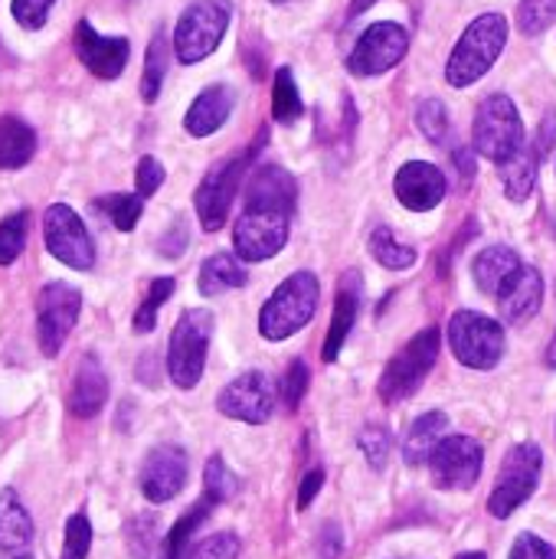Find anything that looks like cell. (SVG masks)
<instances>
[{
    "mask_svg": "<svg viewBox=\"0 0 556 559\" xmlns=\"http://www.w3.org/2000/svg\"><path fill=\"white\" fill-rule=\"evenodd\" d=\"M295 177L285 167H259L246 183V203L233 229V246L242 262H265L288 242L295 210Z\"/></svg>",
    "mask_w": 556,
    "mask_h": 559,
    "instance_id": "6da1fadb",
    "label": "cell"
},
{
    "mask_svg": "<svg viewBox=\"0 0 556 559\" xmlns=\"http://www.w3.org/2000/svg\"><path fill=\"white\" fill-rule=\"evenodd\" d=\"M508 43V20L501 13H485L478 16L459 39V46L449 56L446 66V79L456 88H465L472 82H478L501 56Z\"/></svg>",
    "mask_w": 556,
    "mask_h": 559,
    "instance_id": "7a4b0ae2",
    "label": "cell"
},
{
    "mask_svg": "<svg viewBox=\"0 0 556 559\" xmlns=\"http://www.w3.org/2000/svg\"><path fill=\"white\" fill-rule=\"evenodd\" d=\"M318 298H321V288H318V278L311 272H295L292 278H285L275 295L262 305V314H259V334L272 344L298 334L318 311Z\"/></svg>",
    "mask_w": 556,
    "mask_h": 559,
    "instance_id": "3957f363",
    "label": "cell"
},
{
    "mask_svg": "<svg viewBox=\"0 0 556 559\" xmlns=\"http://www.w3.org/2000/svg\"><path fill=\"white\" fill-rule=\"evenodd\" d=\"M524 124L508 95H488L475 115V151L498 167L524 151Z\"/></svg>",
    "mask_w": 556,
    "mask_h": 559,
    "instance_id": "277c9868",
    "label": "cell"
},
{
    "mask_svg": "<svg viewBox=\"0 0 556 559\" xmlns=\"http://www.w3.org/2000/svg\"><path fill=\"white\" fill-rule=\"evenodd\" d=\"M210 337H213V314L210 311L197 308V311L180 314V321L174 324V334H170V347H167V373H170L174 386L193 390L200 383L206 350H210Z\"/></svg>",
    "mask_w": 556,
    "mask_h": 559,
    "instance_id": "5b68a950",
    "label": "cell"
},
{
    "mask_svg": "<svg viewBox=\"0 0 556 559\" xmlns=\"http://www.w3.org/2000/svg\"><path fill=\"white\" fill-rule=\"evenodd\" d=\"M229 16H233L229 0H197V3H190L180 13L177 29H174L177 59L187 62V66L206 59L220 46V39H223V33L229 26Z\"/></svg>",
    "mask_w": 556,
    "mask_h": 559,
    "instance_id": "8992f818",
    "label": "cell"
},
{
    "mask_svg": "<svg viewBox=\"0 0 556 559\" xmlns=\"http://www.w3.org/2000/svg\"><path fill=\"white\" fill-rule=\"evenodd\" d=\"M449 347L452 354L472 367V370H492L505 357V331L501 321L478 314V311H459L449 321Z\"/></svg>",
    "mask_w": 556,
    "mask_h": 559,
    "instance_id": "52a82bcc",
    "label": "cell"
},
{
    "mask_svg": "<svg viewBox=\"0 0 556 559\" xmlns=\"http://www.w3.org/2000/svg\"><path fill=\"white\" fill-rule=\"evenodd\" d=\"M439 331L436 328H426L423 334H416L383 370V380H380V396L383 403H403L410 400L423 380L429 377V370L436 367V357H439Z\"/></svg>",
    "mask_w": 556,
    "mask_h": 559,
    "instance_id": "ba28073f",
    "label": "cell"
},
{
    "mask_svg": "<svg viewBox=\"0 0 556 559\" xmlns=\"http://www.w3.org/2000/svg\"><path fill=\"white\" fill-rule=\"evenodd\" d=\"M262 138H265V134H259V141H256L249 151H242V154L223 160L220 167H213V170L203 177V183H200V190H197V216H200V226H203L206 233L223 229V223H226V216H229V210H233V200H236V193H239V183H242V177H246V170H249V164H252V157H256Z\"/></svg>",
    "mask_w": 556,
    "mask_h": 559,
    "instance_id": "9c48e42d",
    "label": "cell"
},
{
    "mask_svg": "<svg viewBox=\"0 0 556 559\" xmlns=\"http://www.w3.org/2000/svg\"><path fill=\"white\" fill-rule=\"evenodd\" d=\"M541 468H544V455L534 442H521L508 452L501 472H498V481H495V491L488 498V511L492 518H511L534 491H537V481H541Z\"/></svg>",
    "mask_w": 556,
    "mask_h": 559,
    "instance_id": "30bf717a",
    "label": "cell"
},
{
    "mask_svg": "<svg viewBox=\"0 0 556 559\" xmlns=\"http://www.w3.org/2000/svg\"><path fill=\"white\" fill-rule=\"evenodd\" d=\"M79 308H82V295L75 285L66 282H49L39 292V305H36V337H39V350L46 357H56L69 337V331L79 321Z\"/></svg>",
    "mask_w": 556,
    "mask_h": 559,
    "instance_id": "8fae6325",
    "label": "cell"
},
{
    "mask_svg": "<svg viewBox=\"0 0 556 559\" xmlns=\"http://www.w3.org/2000/svg\"><path fill=\"white\" fill-rule=\"evenodd\" d=\"M43 233H46V249L69 269H92L95 265V246L88 239L85 223L79 219L75 210L66 203H52L43 216Z\"/></svg>",
    "mask_w": 556,
    "mask_h": 559,
    "instance_id": "7c38bea8",
    "label": "cell"
},
{
    "mask_svg": "<svg viewBox=\"0 0 556 559\" xmlns=\"http://www.w3.org/2000/svg\"><path fill=\"white\" fill-rule=\"evenodd\" d=\"M275 400H279V390L272 383L269 373L262 370H249V373H239L216 400V409L229 419H239V423H249V426H262L265 419H272L275 413Z\"/></svg>",
    "mask_w": 556,
    "mask_h": 559,
    "instance_id": "4fadbf2b",
    "label": "cell"
},
{
    "mask_svg": "<svg viewBox=\"0 0 556 559\" xmlns=\"http://www.w3.org/2000/svg\"><path fill=\"white\" fill-rule=\"evenodd\" d=\"M433 465V481L442 491H469L475 488L482 465H485V452L475 439L469 436H446L439 442V449L429 459Z\"/></svg>",
    "mask_w": 556,
    "mask_h": 559,
    "instance_id": "5bb4252c",
    "label": "cell"
},
{
    "mask_svg": "<svg viewBox=\"0 0 556 559\" xmlns=\"http://www.w3.org/2000/svg\"><path fill=\"white\" fill-rule=\"evenodd\" d=\"M410 49V33L400 23H374L370 29H364V36L357 39L347 69L354 75H380L387 69H393Z\"/></svg>",
    "mask_w": 556,
    "mask_h": 559,
    "instance_id": "9a60e30c",
    "label": "cell"
},
{
    "mask_svg": "<svg viewBox=\"0 0 556 559\" xmlns=\"http://www.w3.org/2000/svg\"><path fill=\"white\" fill-rule=\"evenodd\" d=\"M187 452L180 445H161L147 455L141 468V491L151 504L177 498L187 485Z\"/></svg>",
    "mask_w": 556,
    "mask_h": 559,
    "instance_id": "2e32d148",
    "label": "cell"
},
{
    "mask_svg": "<svg viewBox=\"0 0 556 559\" xmlns=\"http://www.w3.org/2000/svg\"><path fill=\"white\" fill-rule=\"evenodd\" d=\"M75 52L82 59V66L98 75V79H118L128 66V52L131 43L125 36H102L92 29L88 20H82L75 26Z\"/></svg>",
    "mask_w": 556,
    "mask_h": 559,
    "instance_id": "e0dca14e",
    "label": "cell"
},
{
    "mask_svg": "<svg viewBox=\"0 0 556 559\" xmlns=\"http://www.w3.org/2000/svg\"><path fill=\"white\" fill-rule=\"evenodd\" d=\"M397 200L406 206V210H433L442 203L446 197V174L436 167V164H426V160H410L397 170Z\"/></svg>",
    "mask_w": 556,
    "mask_h": 559,
    "instance_id": "ac0fdd59",
    "label": "cell"
},
{
    "mask_svg": "<svg viewBox=\"0 0 556 559\" xmlns=\"http://www.w3.org/2000/svg\"><path fill=\"white\" fill-rule=\"evenodd\" d=\"M544 305V275L531 265H524L501 292H498V308L508 324H528Z\"/></svg>",
    "mask_w": 556,
    "mask_h": 559,
    "instance_id": "d6986e66",
    "label": "cell"
},
{
    "mask_svg": "<svg viewBox=\"0 0 556 559\" xmlns=\"http://www.w3.org/2000/svg\"><path fill=\"white\" fill-rule=\"evenodd\" d=\"M360 295H364V278L360 272H347L341 278V288H338V301H334V318H331V331H328V344H324V360L334 364L354 321H357V311H360Z\"/></svg>",
    "mask_w": 556,
    "mask_h": 559,
    "instance_id": "ffe728a7",
    "label": "cell"
},
{
    "mask_svg": "<svg viewBox=\"0 0 556 559\" xmlns=\"http://www.w3.org/2000/svg\"><path fill=\"white\" fill-rule=\"evenodd\" d=\"M108 400V377L98 364V357L85 354L79 360V370H75V380H72V390H69V413L79 416V419H92Z\"/></svg>",
    "mask_w": 556,
    "mask_h": 559,
    "instance_id": "44dd1931",
    "label": "cell"
},
{
    "mask_svg": "<svg viewBox=\"0 0 556 559\" xmlns=\"http://www.w3.org/2000/svg\"><path fill=\"white\" fill-rule=\"evenodd\" d=\"M233 88L229 85H210L197 95V102L190 105L187 118H184V128L193 134V138H206L213 131H220L233 111Z\"/></svg>",
    "mask_w": 556,
    "mask_h": 559,
    "instance_id": "7402d4cb",
    "label": "cell"
},
{
    "mask_svg": "<svg viewBox=\"0 0 556 559\" xmlns=\"http://www.w3.org/2000/svg\"><path fill=\"white\" fill-rule=\"evenodd\" d=\"M521 269H524V265H521V259H518L514 249H508V246H488L485 252L475 255V262H472V278H475V285H478L485 295H498Z\"/></svg>",
    "mask_w": 556,
    "mask_h": 559,
    "instance_id": "603a6c76",
    "label": "cell"
},
{
    "mask_svg": "<svg viewBox=\"0 0 556 559\" xmlns=\"http://www.w3.org/2000/svg\"><path fill=\"white\" fill-rule=\"evenodd\" d=\"M446 432H449V416L446 413H426V416H419L410 426L406 439H403V459H406V465L419 468L423 462H429L433 452L439 449V442L446 439Z\"/></svg>",
    "mask_w": 556,
    "mask_h": 559,
    "instance_id": "cb8c5ba5",
    "label": "cell"
},
{
    "mask_svg": "<svg viewBox=\"0 0 556 559\" xmlns=\"http://www.w3.org/2000/svg\"><path fill=\"white\" fill-rule=\"evenodd\" d=\"M33 154H36V131L16 115H0V170H16L29 164Z\"/></svg>",
    "mask_w": 556,
    "mask_h": 559,
    "instance_id": "d4e9b609",
    "label": "cell"
},
{
    "mask_svg": "<svg viewBox=\"0 0 556 559\" xmlns=\"http://www.w3.org/2000/svg\"><path fill=\"white\" fill-rule=\"evenodd\" d=\"M33 540V521L20 498L7 488L0 491V550L3 554H23Z\"/></svg>",
    "mask_w": 556,
    "mask_h": 559,
    "instance_id": "484cf974",
    "label": "cell"
},
{
    "mask_svg": "<svg viewBox=\"0 0 556 559\" xmlns=\"http://www.w3.org/2000/svg\"><path fill=\"white\" fill-rule=\"evenodd\" d=\"M537 151L524 147L518 157H511L508 164H501V183H505V193L508 200L514 203H524L531 193H534V183H537Z\"/></svg>",
    "mask_w": 556,
    "mask_h": 559,
    "instance_id": "4316f807",
    "label": "cell"
},
{
    "mask_svg": "<svg viewBox=\"0 0 556 559\" xmlns=\"http://www.w3.org/2000/svg\"><path fill=\"white\" fill-rule=\"evenodd\" d=\"M242 285H246V269L226 252L210 255L200 269V292L203 295H220V292L242 288Z\"/></svg>",
    "mask_w": 556,
    "mask_h": 559,
    "instance_id": "83f0119b",
    "label": "cell"
},
{
    "mask_svg": "<svg viewBox=\"0 0 556 559\" xmlns=\"http://www.w3.org/2000/svg\"><path fill=\"white\" fill-rule=\"evenodd\" d=\"M210 508H213V501L210 498H203V501H197L177 524H174V531L167 534V540H164V547H161V559H187L190 557V540H193V534H197V527L206 521V514H210Z\"/></svg>",
    "mask_w": 556,
    "mask_h": 559,
    "instance_id": "f1b7e54d",
    "label": "cell"
},
{
    "mask_svg": "<svg viewBox=\"0 0 556 559\" xmlns=\"http://www.w3.org/2000/svg\"><path fill=\"white\" fill-rule=\"evenodd\" d=\"M95 206L111 219V226H115V229L131 233V229L138 226V219H141L144 197H138V193H108V197H102Z\"/></svg>",
    "mask_w": 556,
    "mask_h": 559,
    "instance_id": "f546056e",
    "label": "cell"
},
{
    "mask_svg": "<svg viewBox=\"0 0 556 559\" xmlns=\"http://www.w3.org/2000/svg\"><path fill=\"white\" fill-rule=\"evenodd\" d=\"M167 72V36L164 29L154 33L151 46H147V59H144V79H141V98L154 102L161 95V82Z\"/></svg>",
    "mask_w": 556,
    "mask_h": 559,
    "instance_id": "4dcf8cb0",
    "label": "cell"
},
{
    "mask_svg": "<svg viewBox=\"0 0 556 559\" xmlns=\"http://www.w3.org/2000/svg\"><path fill=\"white\" fill-rule=\"evenodd\" d=\"M272 115H275V121H282V124H292V121H298V115H301V95H298V85H295L292 69H279V72H275Z\"/></svg>",
    "mask_w": 556,
    "mask_h": 559,
    "instance_id": "1f68e13d",
    "label": "cell"
},
{
    "mask_svg": "<svg viewBox=\"0 0 556 559\" xmlns=\"http://www.w3.org/2000/svg\"><path fill=\"white\" fill-rule=\"evenodd\" d=\"M370 255L383 265V269H410L416 262V249L397 242V236L390 229H374L370 233Z\"/></svg>",
    "mask_w": 556,
    "mask_h": 559,
    "instance_id": "d6a6232c",
    "label": "cell"
},
{
    "mask_svg": "<svg viewBox=\"0 0 556 559\" xmlns=\"http://www.w3.org/2000/svg\"><path fill=\"white\" fill-rule=\"evenodd\" d=\"M26 226H29L26 210H16V213L0 219V265H13L23 255V249H26Z\"/></svg>",
    "mask_w": 556,
    "mask_h": 559,
    "instance_id": "836d02e7",
    "label": "cell"
},
{
    "mask_svg": "<svg viewBox=\"0 0 556 559\" xmlns=\"http://www.w3.org/2000/svg\"><path fill=\"white\" fill-rule=\"evenodd\" d=\"M170 295H174V278H157V282H151L144 305L134 311V331H138V334H151V331H154L157 311H161V305H164Z\"/></svg>",
    "mask_w": 556,
    "mask_h": 559,
    "instance_id": "e575fe53",
    "label": "cell"
},
{
    "mask_svg": "<svg viewBox=\"0 0 556 559\" xmlns=\"http://www.w3.org/2000/svg\"><path fill=\"white\" fill-rule=\"evenodd\" d=\"M203 485H206V498H210L213 504H223V501H229V498L239 491V478L226 468V462H223L220 455H213V459L206 462Z\"/></svg>",
    "mask_w": 556,
    "mask_h": 559,
    "instance_id": "d590c367",
    "label": "cell"
},
{
    "mask_svg": "<svg viewBox=\"0 0 556 559\" xmlns=\"http://www.w3.org/2000/svg\"><path fill=\"white\" fill-rule=\"evenodd\" d=\"M556 20V0H521L518 26L524 36H541Z\"/></svg>",
    "mask_w": 556,
    "mask_h": 559,
    "instance_id": "8d00e7d4",
    "label": "cell"
},
{
    "mask_svg": "<svg viewBox=\"0 0 556 559\" xmlns=\"http://www.w3.org/2000/svg\"><path fill=\"white\" fill-rule=\"evenodd\" d=\"M416 124H419V131H423L433 144H442L446 134H449V111H446V105H442L439 98L419 102V108H416Z\"/></svg>",
    "mask_w": 556,
    "mask_h": 559,
    "instance_id": "74e56055",
    "label": "cell"
},
{
    "mask_svg": "<svg viewBox=\"0 0 556 559\" xmlns=\"http://www.w3.org/2000/svg\"><path fill=\"white\" fill-rule=\"evenodd\" d=\"M92 547V524L85 514L69 518L66 524V544H62V559H85Z\"/></svg>",
    "mask_w": 556,
    "mask_h": 559,
    "instance_id": "f35d334b",
    "label": "cell"
},
{
    "mask_svg": "<svg viewBox=\"0 0 556 559\" xmlns=\"http://www.w3.org/2000/svg\"><path fill=\"white\" fill-rule=\"evenodd\" d=\"M390 445H393V439H390V432H387L383 426H367V429L360 432V449H364V455H367L370 468H377V472L387 465V459H390Z\"/></svg>",
    "mask_w": 556,
    "mask_h": 559,
    "instance_id": "ab89813d",
    "label": "cell"
},
{
    "mask_svg": "<svg viewBox=\"0 0 556 559\" xmlns=\"http://www.w3.org/2000/svg\"><path fill=\"white\" fill-rule=\"evenodd\" d=\"M308 380H311V373H308L305 360H295L288 367V373H285V383H282V400H285L288 409H298L301 406V400L308 393Z\"/></svg>",
    "mask_w": 556,
    "mask_h": 559,
    "instance_id": "60d3db41",
    "label": "cell"
},
{
    "mask_svg": "<svg viewBox=\"0 0 556 559\" xmlns=\"http://www.w3.org/2000/svg\"><path fill=\"white\" fill-rule=\"evenodd\" d=\"M239 557V540L233 534H216L197 544L187 559H236Z\"/></svg>",
    "mask_w": 556,
    "mask_h": 559,
    "instance_id": "b9f144b4",
    "label": "cell"
},
{
    "mask_svg": "<svg viewBox=\"0 0 556 559\" xmlns=\"http://www.w3.org/2000/svg\"><path fill=\"white\" fill-rule=\"evenodd\" d=\"M52 3L56 0H13L10 10H13V16H16V23L23 29H39L46 23L49 10H52Z\"/></svg>",
    "mask_w": 556,
    "mask_h": 559,
    "instance_id": "7bdbcfd3",
    "label": "cell"
},
{
    "mask_svg": "<svg viewBox=\"0 0 556 559\" xmlns=\"http://www.w3.org/2000/svg\"><path fill=\"white\" fill-rule=\"evenodd\" d=\"M134 180H138V197L157 193V187L164 183V167H161V160H157V157H141V160H138Z\"/></svg>",
    "mask_w": 556,
    "mask_h": 559,
    "instance_id": "ee69618b",
    "label": "cell"
},
{
    "mask_svg": "<svg viewBox=\"0 0 556 559\" xmlns=\"http://www.w3.org/2000/svg\"><path fill=\"white\" fill-rule=\"evenodd\" d=\"M511 559H556V550L534 534H521L511 547Z\"/></svg>",
    "mask_w": 556,
    "mask_h": 559,
    "instance_id": "f6af8a7d",
    "label": "cell"
},
{
    "mask_svg": "<svg viewBox=\"0 0 556 559\" xmlns=\"http://www.w3.org/2000/svg\"><path fill=\"white\" fill-rule=\"evenodd\" d=\"M344 550V534L338 524H324L321 537H318V557L321 559H338Z\"/></svg>",
    "mask_w": 556,
    "mask_h": 559,
    "instance_id": "bcb514c9",
    "label": "cell"
},
{
    "mask_svg": "<svg viewBox=\"0 0 556 559\" xmlns=\"http://www.w3.org/2000/svg\"><path fill=\"white\" fill-rule=\"evenodd\" d=\"M321 485H324V472H321V468H311V472L305 475V481H301V491H298V511H305V508L318 498Z\"/></svg>",
    "mask_w": 556,
    "mask_h": 559,
    "instance_id": "7dc6e473",
    "label": "cell"
},
{
    "mask_svg": "<svg viewBox=\"0 0 556 559\" xmlns=\"http://www.w3.org/2000/svg\"><path fill=\"white\" fill-rule=\"evenodd\" d=\"M184 249H187V226L184 223H174V229L167 233V239H161V255L177 259Z\"/></svg>",
    "mask_w": 556,
    "mask_h": 559,
    "instance_id": "c3c4849f",
    "label": "cell"
},
{
    "mask_svg": "<svg viewBox=\"0 0 556 559\" xmlns=\"http://www.w3.org/2000/svg\"><path fill=\"white\" fill-rule=\"evenodd\" d=\"M556 144V115L551 111L541 124V134H537V157H547Z\"/></svg>",
    "mask_w": 556,
    "mask_h": 559,
    "instance_id": "681fc988",
    "label": "cell"
},
{
    "mask_svg": "<svg viewBox=\"0 0 556 559\" xmlns=\"http://www.w3.org/2000/svg\"><path fill=\"white\" fill-rule=\"evenodd\" d=\"M456 164H459V170H462V180L469 183V180L475 177V157H472V151L459 147V151H456Z\"/></svg>",
    "mask_w": 556,
    "mask_h": 559,
    "instance_id": "f907efd6",
    "label": "cell"
},
{
    "mask_svg": "<svg viewBox=\"0 0 556 559\" xmlns=\"http://www.w3.org/2000/svg\"><path fill=\"white\" fill-rule=\"evenodd\" d=\"M374 3H377V0H354V3H351V16H360V13L370 10Z\"/></svg>",
    "mask_w": 556,
    "mask_h": 559,
    "instance_id": "816d5d0a",
    "label": "cell"
},
{
    "mask_svg": "<svg viewBox=\"0 0 556 559\" xmlns=\"http://www.w3.org/2000/svg\"><path fill=\"white\" fill-rule=\"evenodd\" d=\"M547 364L556 370V334H554V341H551V347H547Z\"/></svg>",
    "mask_w": 556,
    "mask_h": 559,
    "instance_id": "f5cc1de1",
    "label": "cell"
},
{
    "mask_svg": "<svg viewBox=\"0 0 556 559\" xmlns=\"http://www.w3.org/2000/svg\"><path fill=\"white\" fill-rule=\"evenodd\" d=\"M456 559H488L485 554H462V557H456Z\"/></svg>",
    "mask_w": 556,
    "mask_h": 559,
    "instance_id": "db71d44e",
    "label": "cell"
},
{
    "mask_svg": "<svg viewBox=\"0 0 556 559\" xmlns=\"http://www.w3.org/2000/svg\"><path fill=\"white\" fill-rule=\"evenodd\" d=\"M10 559H33V557H29V554H13Z\"/></svg>",
    "mask_w": 556,
    "mask_h": 559,
    "instance_id": "11a10c76",
    "label": "cell"
}]
</instances>
